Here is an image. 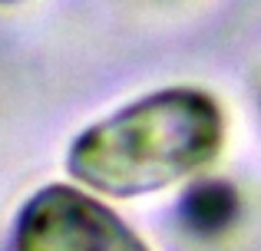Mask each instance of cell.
I'll list each match as a JSON object with an SVG mask.
<instances>
[{"label": "cell", "instance_id": "6da1fadb", "mask_svg": "<svg viewBox=\"0 0 261 251\" xmlns=\"http://www.w3.org/2000/svg\"><path fill=\"white\" fill-rule=\"evenodd\" d=\"M222 142L225 116L215 99L192 86H172L80 132L66 169L93 192L133 199L195 175L218 155Z\"/></svg>", "mask_w": 261, "mask_h": 251}, {"label": "cell", "instance_id": "7a4b0ae2", "mask_svg": "<svg viewBox=\"0 0 261 251\" xmlns=\"http://www.w3.org/2000/svg\"><path fill=\"white\" fill-rule=\"evenodd\" d=\"M17 251H149L133 228L70 185H50L27 202Z\"/></svg>", "mask_w": 261, "mask_h": 251}, {"label": "cell", "instance_id": "3957f363", "mask_svg": "<svg viewBox=\"0 0 261 251\" xmlns=\"http://www.w3.org/2000/svg\"><path fill=\"white\" fill-rule=\"evenodd\" d=\"M235 205H238V199L228 185H222V182H202L185 199V218L198 232H218L222 225L231 221Z\"/></svg>", "mask_w": 261, "mask_h": 251}]
</instances>
